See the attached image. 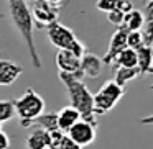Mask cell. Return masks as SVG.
Here are the masks:
<instances>
[{"mask_svg":"<svg viewBox=\"0 0 153 149\" xmlns=\"http://www.w3.org/2000/svg\"><path fill=\"white\" fill-rule=\"evenodd\" d=\"M8 8H10V18L13 23L15 30L18 31L22 38H23L25 44L28 48V53L31 57V64L35 69H41V59L40 54L35 46V38H33V15H31V8L28 5L27 0H8Z\"/></svg>","mask_w":153,"mask_h":149,"instance_id":"obj_1","label":"cell"},{"mask_svg":"<svg viewBox=\"0 0 153 149\" xmlns=\"http://www.w3.org/2000/svg\"><path fill=\"white\" fill-rule=\"evenodd\" d=\"M59 80L64 84L69 97V105L79 112L81 118L97 126V115L94 113V95L87 85L82 82V79L73 74L59 72Z\"/></svg>","mask_w":153,"mask_h":149,"instance_id":"obj_2","label":"cell"},{"mask_svg":"<svg viewBox=\"0 0 153 149\" xmlns=\"http://www.w3.org/2000/svg\"><path fill=\"white\" fill-rule=\"evenodd\" d=\"M13 105H15V116H18V121L23 128L31 126L33 120L36 116H40L46 108L43 97L38 92H35L33 89L25 90L23 95L13 100Z\"/></svg>","mask_w":153,"mask_h":149,"instance_id":"obj_3","label":"cell"},{"mask_svg":"<svg viewBox=\"0 0 153 149\" xmlns=\"http://www.w3.org/2000/svg\"><path fill=\"white\" fill-rule=\"evenodd\" d=\"M123 93H125V87L119 85L114 79L104 82L102 87L94 95V113L96 115H105V113H109L120 102Z\"/></svg>","mask_w":153,"mask_h":149,"instance_id":"obj_4","label":"cell"},{"mask_svg":"<svg viewBox=\"0 0 153 149\" xmlns=\"http://www.w3.org/2000/svg\"><path fill=\"white\" fill-rule=\"evenodd\" d=\"M97 126L92 125V123L86 121V120H77L73 126L66 131V134L73 139L74 142L81 146V148H86V146L92 144L96 141V136H97Z\"/></svg>","mask_w":153,"mask_h":149,"instance_id":"obj_5","label":"cell"},{"mask_svg":"<svg viewBox=\"0 0 153 149\" xmlns=\"http://www.w3.org/2000/svg\"><path fill=\"white\" fill-rule=\"evenodd\" d=\"M46 33H48V40L58 49H68L73 44V41L76 40V34L71 28H68L66 25L54 21L50 26H46Z\"/></svg>","mask_w":153,"mask_h":149,"instance_id":"obj_6","label":"cell"},{"mask_svg":"<svg viewBox=\"0 0 153 149\" xmlns=\"http://www.w3.org/2000/svg\"><path fill=\"white\" fill-rule=\"evenodd\" d=\"M31 15H33V21L40 23V28L50 26L51 23L58 21V8L46 0H33Z\"/></svg>","mask_w":153,"mask_h":149,"instance_id":"obj_7","label":"cell"},{"mask_svg":"<svg viewBox=\"0 0 153 149\" xmlns=\"http://www.w3.org/2000/svg\"><path fill=\"white\" fill-rule=\"evenodd\" d=\"M127 33H128V30H127L125 26H117V30L114 31L112 38H110L109 49L104 54V57H100V59H102V64L112 66L115 57H117V54L127 48Z\"/></svg>","mask_w":153,"mask_h":149,"instance_id":"obj_8","label":"cell"},{"mask_svg":"<svg viewBox=\"0 0 153 149\" xmlns=\"http://www.w3.org/2000/svg\"><path fill=\"white\" fill-rule=\"evenodd\" d=\"M56 66L59 69V72L73 74V76H77L82 79V74H81V59L74 56L69 49H58Z\"/></svg>","mask_w":153,"mask_h":149,"instance_id":"obj_9","label":"cell"},{"mask_svg":"<svg viewBox=\"0 0 153 149\" xmlns=\"http://www.w3.org/2000/svg\"><path fill=\"white\" fill-rule=\"evenodd\" d=\"M23 74V67L10 59H0V87L12 85Z\"/></svg>","mask_w":153,"mask_h":149,"instance_id":"obj_10","label":"cell"},{"mask_svg":"<svg viewBox=\"0 0 153 149\" xmlns=\"http://www.w3.org/2000/svg\"><path fill=\"white\" fill-rule=\"evenodd\" d=\"M102 66H104L102 59L92 53H86L81 57V74H82V77H89V79L99 77Z\"/></svg>","mask_w":153,"mask_h":149,"instance_id":"obj_11","label":"cell"},{"mask_svg":"<svg viewBox=\"0 0 153 149\" xmlns=\"http://www.w3.org/2000/svg\"><path fill=\"white\" fill-rule=\"evenodd\" d=\"M137 67L140 76H152L153 74V44H143L137 49Z\"/></svg>","mask_w":153,"mask_h":149,"instance_id":"obj_12","label":"cell"},{"mask_svg":"<svg viewBox=\"0 0 153 149\" xmlns=\"http://www.w3.org/2000/svg\"><path fill=\"white\" fill-rule=\"evenodd\" d=\"M56 120H58V128L66 133L77 120H81V115L74 106L68 105V106H63L59 112H56Z\"/></svg>","mask_w":153,"mask_h":149,"instance_id":"obj_13","label":"cell"},{"mask_svg":"<svg viewBox=\"0 0 153 149\" xmlns=\"http://www.w3.org/2000/svg\"><path fill=\"white\" fill-rule=\"evenodd\" d=\"M27 148L28 149H46L50 148V138L48 131L40 126H35L31 133L27 136Z\"/></svg>","mask_w":153,"mask_h":149,"instance_id":"obj_14","label":"cell"},{"mask_svg":"<svg viewBox=\"0 0 153 149\" xmlns=\"http://www.w3.org/2000/svg\"><path fill=\"white\" fill-rule=\"evenodd\" d=\"M143 36L145 44H153V0H148L143 7Z\"/></svg>","mask_w":153,"mask_h":149,"instance_id":"obj_15","label":"cell"},{"mask_svg":"<svg viewBox=\"0 0 153 149\" xmlns=\"http://www.w3.org/2000/svg\"><path fill=\"white\" fill-rule=\"evenodd\" d=\"M137 49L132 48H125L117 54L115 61H114V67H137Z\"/></svg>","mask_w":153,"mask_h":149,"instance_id":"obj_16","label":"cell"},{"mask_svg":"<svg viewBox=\"0 0 153 149\" xmlns=\"http://www.w3.org/2000/svg\"><path fill=\"white\" fill-rule=\"evenodd\" d=\"M137 77H140L138 67H115V77H114V80L119 85L125 87L127 84L135 80Z\"/></svg>","mask_w":153,"mask_h":149,"instance_id":"obj_17","label":"cell"},{"mask_svg":"<svg viewBox=\"0 0 153 149\" xmlns=\"http://www.w3.org/2000/svg\"><path fill=\"white\" fill-rule=\"evenodd\" d=\"M143 13L140 10H130L128 13L123 15V23L122 26H125L128 31H140L143 28Z\"/></svg>","mask_w":153,"mask_h":149,"instance_id":"obj_18","label":"cell"},{"mask_svg":"<svg viewBox=\"0 0 153 149\" xmlns=\"http://www.w3.org/2000/svg\"><path fill=\"white\" fill-rule=\"evenodd\" d=\"M31 126H40V128L46 129V131H50V129L58 128L56 112H50V113H45V112H43L40 116H36V118L33 120Z\"/></svg>","mask_w":153,"mask_h":149,"instance_id":"obj_19","label":"cell"},{"mask_svg":"<svg viewBox=\"0 0 153 149\" xmlns=\"http://www.w3.org/2000/svg\"><path fill=\"white\" fill-rule=\"evenodd\" d=\"M15 118V105L13 100H0V125Z\"/></svg>","mask_w":153,"mask_h":149,"instance_id":"obj_20","label":"cell"},{"mask_svg":"<svg viewBox=\"0 0 153 149\" xmlns=\"http://www.w3.org/2000/svg\"><path fill=\"white\" fill-rule=\"evenodd\" d=\"M145 44V36L142 31H128L127 33V48L138 49Z\"/></svg>","mask_w":153,"mask_h":149,"instance_id":"obj_21","label":"cell"},{"mask_svg":"<svg viewBox=\"0 0 153 149\" xmlns=\"http://www.w3.org/2000/svg\"><path fill=\"white\" fill-rule=\"evenodd\" d=\"M64 134H66V133H64L63 129H59V128L50 129V131H48V138H50V148H51V149H56L58 144L61 142V139L64 138Z\"/></svg>","mask_w":153,"mask_h":149,"instance_id":"obj_22","label":"cell"},{"mask_svg":"<svg viewBox=\"0 0 153 149\" xmlns=\"http://www.w3.org/2000/svg\"><path fill=\"white\" fill-rule=\"evenodd\" d=\"M123 12H120L119 8H114V10L107 12V20L114 25V26H122L123 23Z\"/></svg>","mask_w":153,"mask_h":149,"instance_id":"obj_23","label":"cell"},{"mask_svg":"<svg viewBox=\"0 0 153 149\" xmlns=\"http://www.w3.org/2000/svg\"><path fill=\"white\" fill-rule=\"evenodd\" d=\"M120 0H97L96 2V8L99 12H104V13H107V12L114 10V8H117V5H119Z\"/></svg>","mask_w":153,"mask_h":149,"instance_id":"obj_24","label":"cell"},{"mask_svg":"<svg viewBox=\"0 0 153 149\" xmlns=\"http://www.w3.org/2000/svg\"><path fill=\"white\" fill-rule=\"evenodd\" d=\"M68 49H69V51H71V53H73L76 57H79V59H81V57H82L84 54L87 53V51H86V44H84L82 41H79L77 38L73 41V44H71V46L68 48Z\"/></svg>","mask_w":153,"mask_h":149,"instance_id":"obj_25","label":"cell"},{"mask_svg":"<svg viewBox=\"0 0 153 149\" xmlns=\"http://www.w3.org/2000/svg\"><path fill=\"white\" fill-rule=\"evenodd\" d=\"M56 149H82V148H81V146L77 144V142H74L68 134H64V138L61 139V142L58 144V148H56Z\"/></svg>","mask_w":153,"mask_h":149,"instance_id":"obj_26","label":"cell"},{"mask_svg":"<svg viewBox=\"0 0 153 149\" xmlns=\"http://www.w3.org/2000/svg\"><path fill=\"white\" fill-rule=\"evenodd\" d=\"M117 8H119L120 12H123V13H128L130 10H133V2L132 0H120Z\"/></svg>","mask_w":153,"mask_h":149,"instance_id":"obj_27","label":"cell"},{"mask_svg":"<svg viewBox=\"0 0 153 149\" xmlns=\"http://www.w3.org/2000/svg\"><path fill=\"white\" fill-rule=\"evenodd\" d=\"M10 148V138L5 131L0 129V149H8Z\"/></svg>","mask_w":153,"mask_h":149,"instance_id":"obj_28","label":"cell"},{"mask_svg":"<svg viewBox=\"0 0 153 149\" xmlns=\"http://www.w3.org/2000/svg\"><path fill=\"white\" fill-rule=\"evenodd\" d=\"M140 123H142V125H153V115H150V116H143V118H140Z\"/></svg>","mask_w":153,"mask_h":149,"instance_id":"obj_29","label":"cell"},{"mask_svg":"<svg viewBox=\"0 0 153 149\" xmlns=\"http://www.w3.org/2000/svg\"><path fill=\"white\" fill-rule=\"evenodd\" d=\"M66 2H68V0H50V4L54 5L56 8H59V7H63V5H66Z\"/></svg>","mask_w":153,"mask_h":149,"instance_id":"obj_30","label":"cell"},{"mask_svg":"<svg viewBox=\"0 0 153 149\" xmlns=\"http://www.w3.org/2000/svg\"><path fill=\"white\" fill-rule=\"evenodd\" d=\"M150 89H152V90H153V84H152V87H150Z\"/></svg>","mask_w":153,"mask_h":149,"instance_id":"obj_31","label":"cell"},{"mask_svg":"<svg viewBox=\"0 0 153 149\" xmlns=\"http://www.w3.org/2000/svg\"><path fill=\"white\" fill-rule=\"evenodd\" d=\"M46 149H51V148H46Z\"/></svg>","mask_w":153,"mask_h":149,"instance_id":"obj_32","label":"cell"},{"mask_svg":"<svg viewBox=\"0 0 153 149\" xmlns=\"http://www.w3.org/2000/svg\"><path fill=\"white\" fill-rule=\"evenodd\" d=\"M0 129H2V126H0Z\"/></svg>","mask_w":153,"mask_h":149,"instance_id":"obj_33","label":"cell"}]
</instances>
